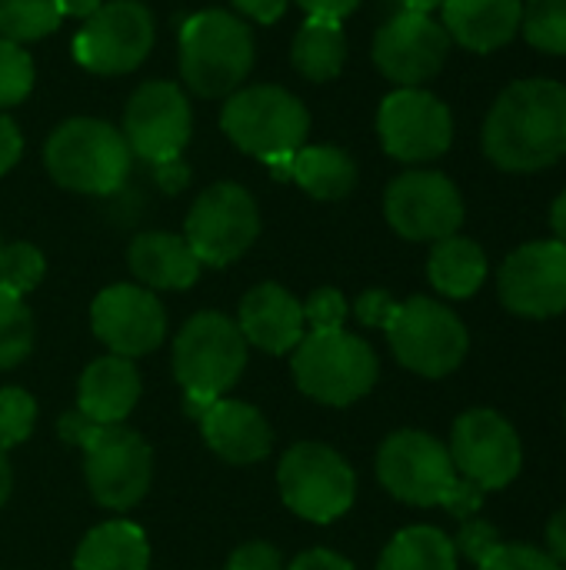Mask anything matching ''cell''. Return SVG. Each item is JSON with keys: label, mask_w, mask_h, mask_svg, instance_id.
I'll return each mask as SVG.
<instances>
[{"label": "cell", "mask_w": 566, "mask_h": 570, "mask_svg": "<svg viewBox=\"0 0 566 570\" xmlns=\"http://www.w3.org/2000/svg\"><path fill=\"white\" fill-rule=\"evenodd\" d=\"M200 431L207 448L227 464H257L270 454L274 434L267 417L244 401H214L200 414Z\"/></svg>", "instance_id": "ffe728a7"}, {"label": "cell", "mask_w": 566, "mask_h": 570, "mask_svg": "<svg viewBox=\"0 0 566 570\" xmlns=\"http://www.w3.org/2000/svg\"><path fill=\"white\" fill-rule=\"evenodd\" d=\"M547 544H550V558L557 561V564H566V508L550 521V528H547Z\"/></svg>", "instance_id": "f6af8a7d"}, {"label": "cell", "mask_w": 566, "mask_h": 570, "mask_svg": "<svg viewBox=\"0 0 566 570\" xmlns=\"http://www.w3.org/2000/svg\"><path fill=\"white\" fill-rule=\"evenodd\" d=\"M274 174L284 180H297L317 200H340L357 187V164L347 150L330 144L300 147L287 164L274 167Z\"/></svg>", "instance_id": "d4e9b609"}, {"label": "cell", "mask_w": 566, "mask_h": 570, "mask_svg": "<svg viewBox=\"0 0 566 570\" xmlns=\"http://www.w3.org/2000/svg\"><path fill=\"white\" fill-rule=\"evenodd\" d=\"M384 331L394 357L420 377L454 374L470 351V334L464 321L447 304H437L430 297H410L397 304Z\"/></svg>", "instance_id": "ba28073f"}, {"label": "cell", "mask_w": 566, "mask_h": 570, "mask_svg": "<svg viewBox=\"0 0 566 570\" xmlns=\"http://www.w3.org/2000/svg\"><path fill=\"white\" fill-rule=\"evenodd\" d=\"M297 3L307 10V17H330V20H344L360 7V0H297Z\"/></svg>", "instance_id": "ee69618b"}, {"label": "cell", "mask_w": 566, "mask_h": 570, "mask_svg": "<svg viewBox=\"0 0 566 570\" xmlns=\"http://www.w3.org/2000/svg\"><path fill=\"white\" fill-rule=\"evenodd\" d=\"M524 3L520 0H447L444 30L467 50L490 53L510 43L520 30Z\"/></svg>", "instance_id": "603a6c76"}, {"label": "cell", "mask_w": 566, "mask_h": 570, "mask_svg": "<svg viewBox=\"0 0 566 570\" xmlns=\"http://www.w3.org/2000/svg\"><path fill=\"white\" fill-rule=\"evenodd\" d=\"M524 37L544 53H566V0H527L524 7Z\"/></svg>", "instance_id": "1f68e13d"}, {"label": "cell", "mask_w": 566, "mask_h": 570, "mask_svg": "<svg viewBox=\"0 0 566 570\" xmlns=\"http://www.w3.org/2000/svg\"><path fill=\"white\" fill-rule=\"evenodd\" d=\"M347 60V37L340 20L307 17L294 40V67L307 80H334Z\"/></svg>", "instance_id": "83f0119b"}, {"label": "cell", "mask_w": 566, "mask_h": 570, "mask_svg": "<svg viewBox=\"0 0 566 570\" xmlns=\"http://www.w3.org/2000/svg\"><path fill=\"white\" fill-rule=\"evenodd\" d=\"M344 317H347V301L334 287L314 291V297L304 304V321L314 331H340L344 327Z\"/></svg>", "instance_id": "8d00e7d4"}, {"label": "cell", "mask_w": 566, "mask_h": 570, "mask_svg": "<svg viewBox=\"0 0 566 570\" xmlns=\"http://www.w3.org/2000/svg\"><path fill=\"white\" fill-rule=\"evenodd\" d=\"M380 144L404 164H424L447 154L454 140V117L440 97L420 87L394 90L377 114Z\"/></svg>", "instance_id": "5bb4252c"}, {"label": "cell", "mask_w": 566, "mask_h": 570, "mask_svg": "<svg viewBox=\"0 0 566 570\" xmlns=\"http://www.w3.org/2000/svg\"><path fill=\"white\" fill-rule=\"evenodd\" d=\"M287 570H357L347 558L334 554V551H307L300 554Z\"/></svg>", "instance_id": "7bdbcfd3"}, {"label": "cell", "mask_w": 566, "mask_h": 570, "mask_svg": "<svg viewBox=\"0 0 566 570\" xmlns=\"http://www.w3.org/2000/svg\"><path fill=\"white\" fill-rule=\"evenodd\" d=\"M57 7H60V17H80V20H87V17H93L103 7V0H57Z\"/></svg>", "instance_id": "bcb514c9"}, {"label": "cell", "mask_w": 566, "mask_h": 570, "mask_svg": "<svg viewBox=\"0 0 566 570\" xmlns=\"http://www.w3.org/2000/svg\"><path fill=\"white\" fill-rule=\"evenodd\" d=\"M447 451L457 474L480 491H500L514 484L524 468V448L514 424L490 407L460 414Z\"/></svg>", "instance_id": "7c38bea8"}, {"label": "cell", "mask_w": 566, "mask_h": 570, "mask_svg": "<svg viewBox=\"0 0 566 570\" xmlns=\"http://www.w3.org/2000/svg\"><path fill=\"white\" fill-rule=\"evenodd\" d=\"M430 284L454 301L474 297L484 281H487V254L480 250V244L467 240V237H444L434 244L430 250V264H427Z\"/></svg>", "instance_id": "4316f807"}, {"label": "cell", "mask_w": 566, "mask_h": 570, "mask_svg": "<svg viewBox=\"0 0 566 570\" xmlns=\"http://www.w3.org/2000/svg\"><path fill=\"white\" fill-rule=\"evenodd\" d=\"M304 304H297L294 294H287L280 284H260L254 287L240 304V334L244 341L257 344L270 354H287L304 341Z\"/></svg>", "instance_id": "44dd1931"}, {"label": "cell", "mask_w": 566, "mask_h": 570, "mask_svg": "<svg viewBox=\"0 0 566 570\" xmlns=\"http://www.w3.org/2000/svg\"><path fill=\"white\" fill-rule=\"evenodd\" d=\"M60 23L57 0H0V37L10 43L40 40Z\"/></svg>", "instance_id": "f546056e"}, {"label": "cell", "mask_w": 566, "mask_h": 570, "mask_svg": "<svg viewBox=\"0 0 566 570\" xmlns=\"http://www.w3.org/2000/svg\"><path fill=\"white\" fill-rule=\"evenodd\" d=\"M287 3H290V0H234V7H237L244 17L257 20V23H274V20H280L284 10H287Z\"/></svg>", "instance_id": "b9f144b4"}, {"label": "cell", "mask_w": 566, "mask_h": 570, "mask_svg": "<svg viewBox=\"0 0 566 570\" xmlns=\"http://www.w3.org/2000/svg\"><path fill=\"white\" fill-rule=\"evenodd\" d=\"M247 367V341L240 327L214 311H203L183 324L173 344V374L187 394V411L203 414L220 401Z\"/></svg>", "instance_id": "3957f363"}, {"label": "cell", "mask_w": 566, "mask_h": 570, "mask_svg": "<svg viewBox=\"0 0 566 570\" xmlns=\"http://www.w3.org/2000/svg\"><path fill=\"white\" fill-rule=\"evenodd\" d=\"M150 544L147 534L130 521H107L93 528L77 548L73 570H147Z\"/></svg>", "instance_id": "484cf974"}, {"label": "cell", "mask_w": 566, "mask_h": 570, "mask_svg": "<svg viewBox=\"0 0 566 570\" xmlns=\"http://www.w3.org/2000/svg\"><path fill=\"white\" fill-rule=\"evenodd\" d=\"M450 53V33L430 13L404 10L390 17L374 37V60L380 73L400 87H420L440 73Z\"/></svg>", "instance_id": "ac0fdd59"}, {"label": "cell", "mask_w": 566, "mask_h": 570, "mask_svg": "<svg viewBox=\"0 0 566 570\" xmlns=\"http://www.w3.org/2000/svg\"><path fill=\"white\" fill-rule=\"evenodd\" d=\"M153 47V17L137 0H110L93 17L83 20L73 57L90 73H127Z\"/></svg>", "instance_id": "4fadbf2b"}, {"label": "cell", "mask_w": 566, "mask_h": 570, "mask_svg": "<svg viewBox=\"0 0 566 570\" xmlns=\"http://www.w3.org/2000/svg\"><path fill=\"white\" fill-rule=\"evenodd\" d=\"M37 421V404L20 387H0V448H13L30 438Z\"/></svg>", "instance_id": "e575fe53"}, {"label": "cell", "mask_w": 566, "mask_h": 570, "mask_svg": "<svg viewBox=\"0 0 566 570\" xmlns=\"http://www.w3.org/2000/svg\"><path fill=\"white\" fill-rule=\"evenodd\" d=\"M500 301L520 317H557L566 311V244L534 240L500 267Z\"/></svg>", "instance_id": "e0dca14e"}, {"label": "cell", "mask_w": 566, "mask_h": 570, "mask_svg": "<svg viewBox=\"0 0 566 570\" xmlns=\"http://www.w3.org/2000/svg\"><path fill=\"white\" fill-rule=\"evenodd\" d=\"M407 10H417V13H430V10H437V7H444L447 0H400Z\"/></svg>", "instance_id": "681fc988"}, {"label": "cell", "mask_w": 566, "mask_h": 570, "mask_svg": "<svg viewBox=\"0 0 566 570\" xmlns=\"http://www.w3.org/2000/svg\"><path fill=\"white\" fill-rule=\"evenodd\" d=\"M284 504L314 524H330L344 518L357 494V478L350 464L327 444H297L284 454L277 474Z\"/></svg>", "instance_id": "9c48e42d"}, {"label": "cell", "mask_w": 566, "mask_h": 570, "mask_svg": "<svg viewBox=\"0 0 566 570\" xmlns=\"http://www.w3.org/2000/svg\"><path fill=\"white\" fill-rule=\"evenodd\" d=\"M390 227L407 240H444L464 224V197L450 177L437 170L400 174L384 197Z\"/></svg>", "instance_id": "9a60e30c"}, {"label": "cell", "mask_w": 566, "mask_h": 570, "mask_svg": "<svg viewBox=\"0 0 566 570\" xmlns=\"http://www.w3.org/2000/svg\"><path fill=\"white\" fill-rule=\"evenodd\" d=\"M480 570H564V564H557L547 551L530 548V544H497Z\"/></svg>", "instance_id": "d590c367"}, {"label": "cell", "mask_w": 566, "mask_h": 570, "mask_svg": "<svg viewBox=\"0 0 566 570\" xmlns=\"http://www.w3.org/2000/svg\"><path fill=\"white\" fill-rule=\"evenodd\" d=\"M140 397V374L130 357L93 361L77 387V411L93 424H120Z\"/></svg>", "instance_id": "7402d4cb"}, {"label": "cell", "mask_w": 566, "mask_h": 570, "mask_svg": "<svg viewBox=\"0 0 566 570\" xmlns=\"http://www.w3.org/2000/svg\"><path fill=\"white\" fill-rule=\"evenodd\" d=\"M130 271L140 284L157 287V291H183L193 287L200 277V261L190 250V244L183 237L173 234H140L130 244Z\"/></svg>", "instance_id": "cb8c5ba5"}, {"label": "cell", "mask_w": 566, "mask_h": 570, "mask_svg": "<svg viewBox=\"0 0 566 570\" xmlns=\"http://www.w3.org/2000/svg\"><path fill=\"white\" fill-rule=\"evenodd\" d=\"M43 254L33 244H10L0 254V287H7L17 297L30 294L43 281Z\"/></svg>", "instance_id": "d6a6232c"}, {"label": "cell", "mask_w": 566, "mask_h": 570, "mask_svg": "<svg viewBox=\"0 0 566 570\" xmlns=\"http://www.w3.org/2000/svg\"><path fill=\"white\" fill-rule=\"evenodd\" d=\"M33 344V317L23 297L0 287V371L17 367Z\"/></svg>", "instance_id": "4dcf8cb0"}, {"label": "cell", "mask_w": 566, "mask_h": 570, "mask_svg": "<svg viewBox=\"0 0 566 570\" xmlns=\"http://www.w3.org/2000/svg\"><path fill=\"white\" fill-rule=\"evenodd\" d=\"M500 541H497V531L490 528V524H484V521H470L464 531H460V541H457V548L474 561V564H484V558L497 548Z\"/></svg>", "instance_id": "f35d334b"}, {"label": "cell", "mask_w": 566, "mask_h": 570, "mask_svg": "<svg viewBox=\"0 0 566 570\" xmlns=\"http://www.w3.org/2000/svg\"><path fill=\"white\" fill-rule=\"evenodd\" d=\"M123 140L147 164H170L190 140V104L177 83H143L123 114Z\"/></svg>", "instance_id": "2e32d148"}, {"label": "cell", "mask_w": 566, "mask_h": 570, "mask_svg": "<svg viewBox=\"0 0 566 570\" xmlns=\"http://www.w3.org/2000/svg\"><path fill=\"white\" fill-rule=\"evenodd\" d=\"M0 254H3V240H0Z\"/></svg>", "instance_id": "f907efd6"}, {"label": "cell", "mask_w": 566, "mask_h": 570, "mask_svg": "<svg viewBox=\"0 0 566 570\" xmlns=\"http://www.w3.org/2000/svg\"><path fill=\"white\" fill-rule=\"evenodd\" d=\"M254 67V37L227 10H200L180 27V73L200 97L230 94Z\"/></svg>", "instance_id": "8992f818"}, {"label": "cell", "mask_w": 566, "mask_h": 570, "mask_svg": "<svg viewBox=\"0 0 566 570\" xmlns=\"http://www.w3.org/2000/svg\"><path fill=\"white\" fill-rule=\"evenodd\" d=\"M377 354L374 347L340 331H310L294 347V377L297 387L330 407H347L370 394L377 384Z\"/></svg>", "instance_id": "52a82bcc"}, {"label": "cell", "mask_w": 566, "mask_h": 570, "mask_svg": "<svg viewBox=\"0 0 566 570\" xmlns=\"http://www.w3.org/2000/svg\"><path fill=\"white\" fill-rule=\"evenodd\" d=\"M130 157L123 134L93 117L60 124L43 150L50 177L77 194H113L130 174Z\"/></svg>", "instance_id": "5b68a950"}, {"label": "cell", "mask_w": 566, "mask_h": 570, "mask_svg": "<svg viewBox=\"0 0 566 570\" xmlns=\"http://www.w3.org/2000/svg\"><path fill=\"white\" fill-rule=\"evenodd\" d=\"M380 570H457V544L437 528H407L384 548Z\"/></svg>", "instance_id": "f1b7e54d"}, {"label": "cell", "mask_w": 566, "mask_h": 570, "mask_svg": "<svg viewBox=\"0 0 566 570\" xmlns=\"http://www.w3.org/2000/svg\"><path fill=\"white\" fill-rule=\"evenodd\" d=\"M227 570H287L284 568V558L277 554V548L264 544V541H254V544H244L234 551V558L227 561Z\"/></svg>", "instance_id": "74e56055"}, {"label": "cell", "mask_w": 566, "mask_h": 570, "mask_svg": "<svg viewBox=\"0 0 566 570\" xmlns=\"http://www.w3.org/2000/svg\"><path fill=\"white\" fill-rule=\"evenodd\" d=\"M550 224H554V234H557V240L566 244V190L554 200V207H550Z\"/></svg>", "instance_id": "7dc6e473"}, {"label": "cell", "mask_w": 566, "mask_h": 570, "mask_svg": "<svg viewBox=\"0 0 566 570\" xmlns=\"http://www.w3.org/2000/svg\"><path fill=\"white\" fill-rule=\"evenodd\" d=\"M257 234H260V214L254 197L237 184H214L193 200L187 214L183 240L190 244L200 264L227 267L244 250H250Z\"/></svg>", "instance_id": "8fae6325"}, {"label": "cell", "mask_w": 566, "mask_h": 570, "mask_svg": "<svg viewBox=\"0 0 566 570\" xmlns=\"http://www.w3.org/2000/svg\"><path fill=\"white\" fill-rule=\"evenodd\" d=\"M33 87V60L20 43L0 37V110L20 104Z\"/></svg>", "instance_id": "836d02e7"}, {"label": "cell", "mask_w": 566, "mask_h": 570, "mask_svg": "<svg viewBox=\"0 0 566 570\" xmlns=\"http://www.w3.org/2000/svg\"><path fill=\"white\" fill-rule=\"evenodd\" d=\"M70 444L83 448V474L97 504L110 511H127L143 501L153 474V454L137 431L120 424H93L80 411L60 421Z\"/></svg>", "instance_id": "7a4b0ae2"}, {"label": "cell", "mask_w": 566, "mask_h": 570, "mask_svg": "<svg viewBox=\"0 0 566 570\" xmlns=\"http://www.w3.org/2000/svg\"><path fill=\"white\" fill-rule=\"evenodd\" d=\"M220 127L244 154L280 167L304 147L310 114L290 90L260 83L234 94L224 104Z\"/></svg>", "instance_id": "277c9868"}, {"label": "cell", "mask_w": 566, "mask_h": 570, "mask_svg": "<svg viewBox=\"0 0 566 570\" xmlns=\"http://www.w3.org/2000/svg\"><path fill=\"white\" fill-rule=\"evenodd\" d=\"M354 311H357V317H360L364 324H370V327H387L390 317H394V311H397V301H394L387 291H367V294H360V301L354 304Z\"/></svg>", "instance_id": "ab89813d"}, {"label": "cell", "mask_w": 566, "mask_h": 570, "mask_svg": "<svg viewBox=\"0 0 566 570\" xmlns=\"http://www.w3.org/2000/svg\"><path fill=\"white\" fill-rule=\"evenodd\" d=\"M377 478L397 501L414 508L447 504L460 481L450 451L424 431L390 434L377 454Z\"/></svg>", "instance_id": "30bf717a"}, {"label": "cell", "mask_w": 566, "mask_h": 570, "mask_svg": "<svg viewBox=\"0 0 566 570\" xmlns=\"http://www.w3.org/2000/svg\"><path fill=\"white\" fill-rule=\"evenodd\" d=\"M7 494H10V464H7V454L0 448V508L7 501Z\"/></svg>", "instance_id": "c3c4849f"}, {"label": "cell", "mask_w": 566, "mask_h": 570, "mask_svg": "<svg viewBox=\"0 0 566 570\" xmlns=\"http://www.w3.org/2000/svg\"><path fill=\"white\" fill-rule=\"evenodd\" d=\"M90 324L93 334L110 347V354L140 357L163 341L167 314L150 291L137 284H113L97 294L90 307Z\"/></svg>", "instance_id": "d6986e66"}, {"label": "cell", "mask_w": 566, "mask_h": 570, "mask_svg": "<svg viewBox=\"0 0 566 570\" xmlns=\"http://www.w3.org/2000/svg\"><path fill=\"white\" fill-rule=\"evenodd\" d=\"M20 150H23L20 130H17V124L0 110V174H7V170L20 160Z\"/></svg>", "instance_id": "60d3db41"}, {"label": "cell", "mask_w": 566, "mask_h": 570, "mask_svg": "<svg viewBox=\"0 0 566 570\" xmlns=\"http://www.w3.org/2000/svg\"><path fill=\"white\" fill-rule=\"evenodd\" d=\"M484 154L510 174H534L566 154V87L557 80H517L487 114Z\"/></svg>", "instance_id": "6da1fadb"}]
</instances>
